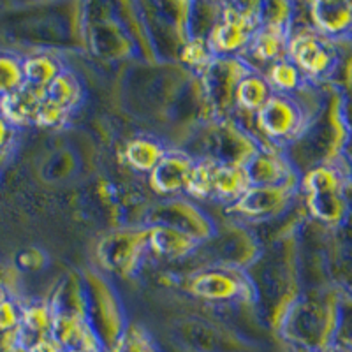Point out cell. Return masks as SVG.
Returning <instances> with one entry per match:
<instances>
[{"mask_svg":"<svg viewBox=\"0 0 352 352\" xmlns=\"http://www.w3.org/2000/svg\"><path fill=\"white\" fill-rule=\"evenodd\" d=\"M23 87V65L20 58L0 53V97Z\"/></svg>","mask_w":352,"mask_h":352,"instance_id":"cell-29","label":"cell"},{"mask_svg":"<svg viewBox=\"0 0 352 352\" xmlns=\"http://www.w3.org/2000/svg\"><path fill=\"white\" fill-rule=\"evenodd\" d=\"M2 352H62V349L55 344V342H48V344H43L39 347L34 349H25L20 347V345H12V347L6 349Z\"/></svg>","mask_w":352,"mask_h":352,"instance_id":"cell-36","label":"cell"},{"mask_svg":"<svg viewBox=\"0 0 352 352\" xmlns=\"http://www.w3.org/2000/svg\"><path fill=\"white\" fill-rule=\"evenodd\" d=\"M259 28V4H224L208 43L215 56H240Z\"/></svg>","mask_w":352,"mask_h":352,"instance_id":"cell-6","label":"cell"},{"mask_svg":"<svg viewBox=\"0 0 352 352\" xmlns=\"http://www.w3.org/2000/svg\"><path fill=\"white\" fill-rule=\"evenodd\" d=\"M273 96V90L266 78L252 71L240 81L236 88V108L247 113H257Z\"/></svg>","mask_w":352,"mask_h":352,"instance_id":"cell-22","label":"cell"},{"mask_svg":"<svg viewBox=\"0 0 352 352\" xmlns=\"http://www.w3.org/2000/svg\"><path fill=\"white\" fill-rule=\"evenodd\" d=\"M351 6H352V2H351Z\"/></svg>","mask_w":352,"mask_h":352,"instance_id":"cell-42","label":"cell"},{"mask_svg":"<svg viewBox=\"0 0 352 352\" xmlns=\"http://www.w3.org/2000/svg\"><path fill=\"white\" fill-rule=\"evenodd\" d=\"M201 241L188 236L185 232L164 226H150L148 228V247L157 256L166 259H184L194 254L199 248Z\"/></svg>","mask_w":352,"mask_h":352,"instance_id":"cell-20","label":"cell"},{"mask_svg":"<svg viewBox=\"0 0 352 352\" xmlns=\"http://www.w3.org/2000/svg\"><path fill=\"white\" fill-rule=\"evenodd\" d=\"M148 247V228L115 231L97 243V261L116 275H129L138 268L143 250Z\"/></svg>","mask_w":352,"mask_h":352,"instance_id":"cell-9","label":"cell"},{"mask_svg":"<svg viewBox=\"0 0 352 352\" xmlns=\"http://www.w3.org/2000/svg\"><path fill=\"white\" fill-rule=\"evenodd\" d=\"M188 289L194 296L206 301H250L256 289L241 268L215 266L190 278Z\"/></svg>","mask_w":352,"mask_h":352,"instance_id":"cell-8","label":"cell"},{"mask_svg":"<svg viewBox=\"0 0 352 352\" xmlns=\"http://www.w3.org/2000/svg\"><path fill=\"white\" fill-rule=\"evenodd\" d=\"M62 352H83V351H62Z\"/></svg>","mask_w":352,"mask_h":352,"instance_id":"cell-41","label":"cell"},{"mask_svg":"<svg viewBox=\"0 0 352 352\" xmlns=\"http://www.w3.org/2000/svg\"><path fill=\"white\" fill-rule=\"evenodd\" d=\"M164 153V146L157 141L148 140V138H138V140L129 141L124 155L131 168L141 173H152Z\"/></svg>","mask_w":352,"mask_h":352,"instance_id":"cell-24","label":"cell"},{"mask_svg":"<svg viewBox=\"0 0 352 352\" xmlns=\"http://www.w3.org/2000/svg\"><path fill=\"white\" fill-rule=\"evenodd\" d=\"M53 310L46 303H34L23 308L20 326L14 333V345L25 349L39 347L52 340Z\"/></svg>","mask_w":352,"mask_h":352,"instance_id":"cell-17","label":"cell"},{"mask_svg":"<svg viewBox=\"0 0 352 352\" xmlns=\"http://www.w3.org/2000/svg\"><path fill=\"white\" fill-rule=\"evenodd\" d=\"M335 344L352 351V300L342 296L340 324L335 336Z\"/></svg>","mask_w":352,"mask_h":352,"instance_id":"cell-33","label":"cell"},{"mask_svg":"<svg viewBox=\"0 0 352 352\" xmlns=\"http://www.w3.org/2000/svg\"><path fill=\"white\" fill-rule=\"evenodd\" d=\"M23 65V85L44 90L62 72L60 64L50 55H32L21 60Z\"/></svg>","mask_w":352,"mask_h":352,"instance_id":"cell-25","label":"cell"},{"mask_svg":"<svg viewBox=\"0 0 352 352\" xmlns=\"http://www.w3.org/2000/svg\"><path fill=\"white\" fill-rule=\"evenodd\" d=\"M52 340L62 351H83V352H104L92 331L88 320L83 316H69V314H53Z\"/></svg>","mask_w":352,"mask_h":352,"instance_id":"cell-16","label":"cell"},{"mask_svg":"<svg viewBox=\"0 0 352 352\" xmlns=\"http://www.w3.org/2000/svg\"><path fill=\"white\" fill-rule=\"evenodd\" d=\"M342 294L331 285L298 292L284 312L278 333L296 352L324 351L335 344L340 324Z\"/></svg>","mask_w":352,"mask_h":352,"instance_id":"cell-2","label":"cell"},{"mask_svg":"<svg viewBox=\"0 0 352 352\" xmlns=\"http://www.w3.org/2000/svg\"><path fill=\"white\" fill-rule=\"evenodd\" d=\"M83 282L87 292L85 317L92 331L96 333L102 351L111 352L127 331L120 301L99 275L90 273L87 278H83Z\"/></svg>","mask_w":352,"mask_h":352,"instance_id":"cell-5","label":"cell"},{"mask_svg":"<svg viewBox=\"0 0 352 352\" xmlns=\"http://www.w3.org/2000/svg\"><path fill=\"white\" fill-rule=\"evenodd\" d=\"M213 168H215V160L204 159V157L196 160L192 176H190V182H188L185 192H187L188 196L197 197V199L212 197Z\"/></svg>","mask_w":352,"mask_h":352,"instance_id":"cell-28","label":"cell"},{"mask_svg":"<svg viewBox=\"0 0 352 352\" xmlns=\"http://www.w3.org/2000/svg\"><path fill=\"white\" fill-rule=\"evenodd\" d=\"M8 292H6V289L4 287H0V305L4 303L6 300H8Z\"/></svg>","mask_w":352,"mask_h":352,"instance_id":"cell-40","label":"cell"},{"mask_svg":"<svg viewBox=\"0 0 352 352\" xmlns=\"http://www.w3.org/2000/svg\"><path fill=\"white\" fill-rule=\"evenodd\" d=\"M254 69L243 56H215L201 72V83L206 104L222 120L236 108V88Z\"/></svg>","mask_w":352,"mask_h":352,"instance_id":"cell-7","label":"cell"},{"mask_svg":"<svg viewBox=\"0 0 352 352\" xmlns=\"http://www.w3.org/2000/svg\"><path fill=\"white\" fill-rule=\"evenodd\" d=\"M44 99L50 100L52 104L65 109L71 113L72 109L80 104L81 99V85L72 72L64 71L43 90Z\"/></svg>","mask_w":352,"mask_h":352,"instance_id":"cell-23","label":"cell"},{"mask_svg":"<svg viewBox=\"0 0 352 352\" xmlns=\"http://www.w3.org/2000/svg\"><path fill=\"white\" fill-rule=\"evenodd\" d=\"M21 316H23V307H20L12 298H8L0 305V335L14 336L20 326Z\"/></svg>","mask_w":352,"mask_h":352,"instance_id":"cell-31","label":"cell"},{"mask_svg":"<svg viewBox=\"0 0 352 352\" xmlns=\"http://www.w3.org/2000/svg\"><path fill=\"white\" fill-rule=\"evenodd\" d=\"M252 187L243 166L215 162L212 178V197L234 204Z\"/></svg>","mask_w":352,"mask_h":352,"instance_id":"cell-21","label":"cell"},{"mask_svg":"<svg viewBox=\"0 0 352 352\" xmlns=\"http://www.w3.org/2000/svg\"><path fill=\"white\" fill-rule=\"evenodd\" d=\"M67 115L69 111L52 104L50 100H46L43 97L39 109H37L36 113V120H34V124L39 125V127H60V125L67 120Z\"/></svg>","mask_w":352,"mask_h":352,"instance_id":"cell-32","label":"cell"},{"mask_svg":"<svg viewBox=\"0 0 352 352\" xmlns=\"http://www.w3.org/2000/svg\"><path fill=\"white\" fill-rule=\"evenodd\" d=\"M308 20L317 32L331 41H345L352 37L351 2L320 0L308 4Z\"/></svg>","mask_w":352,"mask_h":352,"instance_id":"cell-14","label":"cell"},{"mask_svg":"<svg viewBox=\"0 0 352 352\" xmlns=\"http://www.w3.org/2000/svg\"><path fill=\"white\" fill-rule=\"evenodd\" d=\"M111 352H159V349L143 329L127 328L124 338Z\"/></svg>","mask_w":352,"mask_h":352,"instance_id":"cell-30","label":"cell"},{"mask_svg":"<svg viewBox=\"0 0 352 352\" xmlns=\"http://www.w3.org/2000/svg\"><path fill=\"white\" fill-rule=\"evenodd\" d=\"M43 259V254L37 252V250H25L20 252L18 256V263H20L21 268L25 270H37L41 266V261Z\"/></svg>","mask_w":352,"mask_h":352,"instance_id":"cell-35","label":"cell"},{"mask_svg":"<svg viewBox=\"0 0 352 352\" xmlns=\"http://www.w3.org/2000/svg\"><path fill=\"white\" fill-rule=\"evenodd\" d=\"M289 37H291V28L261 25L243 55H248L252 60L270 65L284 60L287 58Z\"/></svg>","mask_w":352,"mask_h":352,"instance_id":"cell-18","label":"cell"},{"mask_svg":"<svg viewBox=\"0 0 352 352\" xmlns=\"http://www.w3.org/2000/svg\"><path fill=\"white\" fill-rule=\"evenodd\" d=\"M164 226L176 229L197 241H206L215 234V226L208 215H204L192 203L184 199H168L155 204L146 215V228Z\"/></svg>","mask_w":352,"mask_h":352,"instance_id":"cell-11","label":"cell"},{"mask_svg":"<svg viewBox=\"0 0 352 352\" xmlns=\"http://www.w3.org/2000/svg\"><path fill=\"white\" fill-rule=\"evenodd\" d=\"M204 148L208 153L204 159H212L220 164L245 166L259 152L261 146L247 131L222 118L206 132Z\"/></svg>","mask_w":352,"mask_h":352,"instance_id":"cell-10","label":"cell"},{"mask_svg":"<svg viewBox=\"0 0 352 352\" xmlns=\"http://www.w3.org/2000/svg\"><path fill=\"white\" fill-rule=\"evenodd\" d=\"M300 194V184L275 185V187H252L231 204V212H238L248 219H272L285 212L292 199Z\"/></svg>","mask_w":352,"mask_h":352,"instance_id":"cell-12","label":"cell"},{"mask_svg":"<svg viewBox=\"0 0 352 352\" xmlns=\"http://www.w3.org/2000/svg\"><path fill=\"white\" fill-rule=\"evenodd\" d=\"M352 178L347 160L338 164L319 166L303 173L300 194L308 217L326 229H340L345 224V185Z\"/></svg>","mask_w":352,"mask_h":352,"instance_id":"cell-3","label":"cell"},{"mask_svg":"<svg viewBox=\"0 0 352 352\" xmlns=\"http://www.w3.org/2000/svg\"><path fill=\"white\" fill-rule=\"evenodd\" d=\"M243 168L247 171L250 185H256V187L300 184L301 178L285 152L276 148H261Z\"/></svg>","mask_w":352,"mask_h":352,"instance_id":"cell-13","label":"cell"},{"mask_svg":"<svg viewBox=\"0 0 352 352\" xmlns=\"http://www.w3.org/2000/svg\"><path fill=\"white\" fill-rule=\"evenodd\" d=\"M329 352H352V351H349V349L342 347V345L338 344H333L331 347H329Z\"/></svg>","mask_w":352,"mask_h":352,"instance_id":"cell-39","label":"cell"},{"mask_svg":"<svg viewBox=\"0 0 352 352\" xmlns=\"http://www.w3.org/2000/svg\"><path fill=\"white\" fill-rule=\"evenodd\" d=\"M264 78H266V81L272 87L273 94H285V96H292V94L300 92L301 88L308 85V81L305 80L300 69L292 64L289 58H284V60H278L270 65L268 74Z\"/></svg>","mask_w":352,"mask_h":352,"instance_id":"cell-26","label":"cell"},{"mask_svg":"<svg viewBox=\"0 0 352 352\" xmlns=\"http://www.w3.org/2000/svg\"><path fill=\"white\" fill-rule=\"evenodd\" d=\"M196 160L184 152H166L150 173V185L160 196H173L187 190Z\"/></svg>","mask_w":352,"mask_h":352,"instance_id":"cell-15","label":"cell"},{"mask_svg":"<svg viewBox=\"0 0 352 352\" xmlns=\"http://www.w3.org/2000/svg\"><path fill=\"white\" fill-rule=\"evenodd\" d=\"M182 60L192 67L194 71L203 72L204 69L208 67L210 62L215 58L212 48H210V43L206 37H190L187 43H184L182 46Z\"/></svg>","mask_w":352,"mask_h":352,"instance_id":"cell-27","label":"cell"},{"mask_svg":"<svg viewBox=\"0 0 352 352\" xmlns=\"http://www.w3.org/2000/svg\"><path fill=\"white\" fill-rule=\"evenodd\" d=\"M345 206H347V213H345L344 228L352 231V178L345 185Z\"/></svg>","mask_w":352,"mask_h":352,"instance_id":"cell-37","label":"cell"},{"mask_svg":"<svg viewBox=\"0 0 352 352\" xmlns=\"http://www.w3.org/2000/svg\"><path fill=\"white\" fill-rule=\"evenodd\" d=\"M344 92V104H345V120H347L349 129V140H347V148H345V160L352 169V81L347 87L342 90Z\"/></svg>","mask_w":352,"mask_h":352,"instance_id":"cell-34","label":"cell"},{"mask_svg":"<svg viewBox=\"0 0 352 352\" xmlns=\"http://www.w3.org/2000/svg\"><path fill=\"white\" fill-rule=\"evenodd\" d=\"M12 136V125L0 116V150L4 148Z\"/></svg>","mask_w":352,"mask_h":352,"instance_id":"cell-38","label":"cell"},{"mask_svg":"<svg viewBox=\"0 0 352 352\" xmlns=\"http://www.w3.org/2000/svg\"><path fill=\"white\" fill-rule=\"evenodd\" d=\"M287 58L300 69L308 83H333L340 64V48L308 23L291 30Z\"/></svg>","mask_w":352,"mask_h":352,"instance_id":"cell-4","label":"cell"},{"mask_svg":"<svg viewBox=\"0 0 352 352\" xmlns=\"http://www.w3.org/2000/svg\"><path fill=\"white\" fill-rule=\"evenodd\" d=\"M43 97V90L23 85L14 92L0 97V116L8 120L12 127L34 124Z\"/></svg>","mask_w":352,"mask_h":352,"instance_id":"cell-19","label":"cell"},{"mask_svg":"<svg viewBox=\"0 0 352 352\" xmlns=\"http://www.w3.org/2000/svg\"><path fill=\"white\" fill-rule=\"evenodd\" d=\"M349 129L345 120L344 92L331 83H322L320 102L308 118L303 132L285 155L300 175L319 166L338 164L345 159Z\"/></svg>","mask_w":352,"mask_h":352,"instance_id":"cell-1","label":"cell"}]
</instances>
